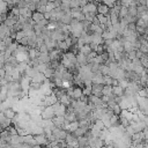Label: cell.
<instances>
[{
  "label": "cell",
  "mask_w": 148,
  "mask_h": 148,
  "mask_svg": "<svg viewBox=\"0 0 148 148\" xmlns=\"http://www.w3.org/2000/svg\"><path fill=\"white\" fill-rule=\"evenodd\" d=\"M40 117H42V119H53L56 117V112H54L52 105L44 106L40 111Z\"/></svg>",
  "instance_id": "cell-1"
},
{
  "label": "cell",
  "mask_w": 148,
  "mask_h": 148,
  "mask_svg": "<svg viewBox=\"0 0 148 148\" xmlns=\"http://www.w3.org/2000/svg\"><path fill=\"white\" fill-rule=\"evenodd\" d=\"M81 10L83 14H87V13H95L97 14V3L94 1H89L87 5H84L83 7H81Z\"/></svg>",
  "instance_id": "cell-2"
},
{
  "label": "cell",
  "mask_w": 148,
  "mask_h": 148,
  "mask_svg": "<svg viewBox=\"0 0 148 148\" xmlns=\"http://www.w3.org/2000/svg\"><path fill=\"white\" fill-rule=\"evenodd\" d=\"M52 108H53V110H54V112H56V116L65 117V114H66V108H67V106L62 105V104L58 101V102H56V103L52 105Z\"/></svg>",
  "instance_id": "cell-3"
},
{
  "label": "cell",
  "mask_w": 148,
  "mask_h": 148,
  "mask_svg": "<svg viewBox=\"0 0 148 148\" xmlns=\"http://www.w3.org/2000/svg\"><path fill=\"white\" fill-rule=\"evenodd\" d=\"M97 14H102V15H105L109 17V14H110V7H108L105 3L103 2H99L97 5Z\"/></svg>",
  "instance_id": "cell-4"
},
{
  "label": "cell",
  "mask_w": 148,
  "mask_h": 148,
  "mask_svg": "<svg viewBox=\"0 0 148 148\" xmlns=\"http://www.w3.org/2000/svg\"><path fill=\"white\" fill-rule=\"evenodd\" d=\"M76 61H77V65L79 66H86L88 65V59H87V56H84L83 53L79 52L76 54Z\"/></svg>",
  "instance_id": "cell-5"
},
{
  "label": "cell",
  "mask_w": 148,
  "mask_h": 148,
  "mask_svg": "<svg viewBox=\"0 0 148 148\" xmlns=\"http://www.w3.org/2000/svg\"><path fill=\"white\" fill-rule=\"evenodd\" d=\"M3 114L8 118V119H14L15 118V116H16V111L13 109V108H7V109H5L3 110Z\"/></svg>",
  "instance_id": "cell-6"
},
{
  "label": "cell",
  "mask_w": 148,
  "mask_h": 148,
  "mask_svg": "<svg viewBox=\"0 0 148 148\" xmlns=\"http://www.w3.org/2000/svg\"><path fill=\"white\" fill-rule=\"evenodd\" d=\"M60 21H61L65 25H69V24H71V21H72L71 12H68V13H64V15H62V17L60 18Z\"/></svg>",
  "instance_id": "cell-7"
},
{
  "label": "cell",
  "mask_w": 148,
  "mask_h": 148,
  "mask_svg": "<svg viewBox=\"0 0 148 148\" xmlns=\"http://www.w3.org/2000/svg\"><path fill=\"white\" fill-rule=\"evenodd\" d=\"M31 18H32V21H34L35 23H37V22H39V21H42V20L44 18V14H42V13L35 10V12H32Z\"/></svg>",
  "instance_id": "cell-8"
},
{
  "label": "cell",
  "mask_w": 148,
  "mask_h": 148,
  "mask_svg": "<svg viewBox=\"0 0 148 148\" xmlns=\"http://www.w3.org/2000/svg\"><path fill=\"white\" fill-rule=\"evenodd\" d=\"M89 145V140L86 136H80L77 138V147L79 148H84L86 146Z\"/></svg>",
  "instance_id": "cell-9"
},
{
  "label": "cell",
  "mask_w": 148,
  "mask_h": 148,
  "mask_svg": "<svg viewBox=\"0 0 148 148\" xmlns=\"http://www.w3.org/2000/svg\"><path fill=\"white\" fill-rule=\"evenodd\" d=\"M71 15H72V18H75L79 22H81V21L84 20V14L82 12H72L71 10Z\"/></svg>",
  "instance_id": "cell-10"
},
{
  "label": "cell",
  "mask_w": 148,
  "mask_h": 148,
  "mask_svg": "<svg viewBox=\"0 0 148 148\" xmlns=\"http://www.w3.org/2000/svg\"><path fill=\"white\" fill-rule=\"evenodd\" d=\"M37 58H38L39 62H43V64H49V62H50L49 53H42V52H39V54H38Z\"/></svg>",
  "instance_id": "cell-11"
},
{
  "label": "cell",
  "mask_w": 148,
  "mask_h": 148,
  "mask_svg": "<svg viewBox=\"0 0 148 148\" xmlns=\"http://www.w3.org/2000/svg\"><path fill=\"white\" fill-rule=\"evenodd\" d=\"M112 94L114 96H124V88H121L119 84L112 87Z\"/></svg>",
  "instance_id": "cell-12"
},
{
  "label": "cell",
  "mask_w": 148,
  "mask_h": 148,
  "mask_svg": "<svg viewBox=\"0 0 148 148\" xmlns=\"http://www.w3.org/2000/svg\"><path fill=\"white\" fill-rule=\"evenodd\" d=\"M20 15L21 16H23V17H31V15H32V12L28 8V7H25V8H20Z\"/></svg>",
  "instance_id": "cell-13"
},
{
  "label": "cell",
  "mask_w": 148,
  "mask_h": 148,
  "mask_svg": "<svg viewBox=\"0 0 148 148\" xmlns=\"http://www.w3.org/2000/svg\"><path fill=\"white\" fill-rule=\"evenodd\" d=\"M128 15V7H126V6H121L120 7V10H119V20L120 18H124V17H126Z\"/></svg>",
  "instance_id": "cell-14"
},
{
  "label": "cell",
  "mask_w": 148,
  "mask_h": 148,
  "mask_svg": "<svg viewBox=\"0 0 148 148\" xmlns=\"http://www.w3.org/2000/svg\"><path fill=\"white\" fill-rule=\"evenodd\" d=\"M145 13H148V7L146 5H139L138 6V17H140Z\"/></svg>",
  "instance_id": "cell-15"
},
{
  "label": "cell",
  "mask_w": 148,
  "mask_h": 148,
  "mask_svg": "<svg viewBox=\"0 0 148 148\" xmlns=\"http://www.w3.org/2000/svg\"><path fill=\"white\" fill-rule=\"evenodd\" d=\"M91 51H92V50L90 49L89 44H84L83 46H81V47H80V52H81V53H83L84 56H88V54H89Z\"/></svg>",
  "instance_id": "cell-16"
},
{
  "label": "cell",
  "mask_w": 148,
  "mask_h": 148,
  "mask_svg": "<svg viewBox=\"0 0 148 148\" xmlns=\"http://www.w3.org/2000/svg\"><path fill=\"white\" fill-rule=\"evenodd\" d=\"M102 94L105 96H110L112 94V86H103Z\"/></svg>",
  "instance_id": "cell-17"
},
{
  "label": "cell",
  "mask_w": 148,
  "mask_h": 148,
  "mask_svg": "<svg viewBox=\"0 0 148 148\" xmlns=\"http://www.w3.org/2000/svg\"><path fill=\"white\" fill-rule=\"evenodd\" d=\"M96 17H97V20H98V22H99V24H105L106 23V21L109 20V17L108 16H105V15H102V14H97L96 15Z\"/></svg>",
  "instance_id": "cell-18"
},
{
  "label": "cell",
  "mask_w": 148,
  "mask_h": 148,
  "mask_svg": "<svg viewBox=\"0 0 148 148\" xmlns=\"http://www.w3.org/2000/svg\"><path fill=\"white\" fill-rule=\"evenodd\" d=\"M53 73H54V69H52L51 67H47V68L43 72V74H44L45 79H51V76L53 75Z\"/></svg>",
  "instance_id": "cell-19"
},
{
  "label": "cell",
  "mask_w": 148,
  "mask_h": 148,
  "mask_svg": "<svg viewBox=\"0 0 148 148\" xmlns=\"http://www.w3.org/2000/svg\"><path fill=\"white\" fill-rule=\"evenodd\" d=\"M112 81L113 77H111L110 75H104V86H112Z\"/></svg>",
  "instance_id": "cell-20"
},
{
  "label": "cell",
  "mask_w": 148,
  "mask_h": 148,
  "mask_svg": "<svg viewBox=\"0 0 148 148\" xmlns=\"http://www.w3.org/2000/svg\"><path fill=\"white\" fill-rule=\"evenodd\" d=\"M127 58L132 61L134 58H136V50H132L130 52H127Z\"/></svg>",
  "instance_id": "cell-21"
},
{
  "label": "cell",
  "mask_w": 148,
  "mask_h": 148,
  "mask_svg": "<svg viewBox=\"0 0 148 148\" xmlns=\"http://www.w3.org/2000/svg\"><path fill=\"white\" fill-rule=\"evenodd\" d=\"M102 2H103V3H105L108 7H110V8H111L114 3H117V2H118V0H102Z\"/></svg>",
  "instance_id": "cell-22"
},
{
  "label": "cell",
  "mask_w": 148,
  "mask_h": 148,
  "mask_svg": "<svg viewBox=\"0 0 148 148\" xmlns=\"http://www.w3.org/2000/svg\"><path fill=\"white\" fill-rule=\"evenodd\" d=\"M139 50H140L142 53L147 54V52H148V43H147V44H141L140 47H139Z\"/></svg>",
  "instance_id": "cell-23"
},
{
  "label": "cell",
  "mask_w": 148,
  "mask_h": 148,
  "mask_svg": "<svg viewBox=\"0 0 148 148\" xmlns=\"http://www.w3.org/2000/svg\"><path fill=\"white\" fill-rule=\"evenodd\" d=\"M142 133H143V139H145V141H148V128H147V126L142 130Z\"/></svg>",
  "instance_id": "cell-24"
},
{
  "label": "cell",
  "mask_w": 148,
  "mask_h": 148,
  "mask_svg": "<svg viewBox=\"0 0 148 148\" xmlns=\"http://www.w3.org/2000/svg\"><path fill=\"white\" fill-rule=\"evenodd\" d=\"M127 29L135 31V29H136V24H135V23H128V25H127Z\"/></svg>",
  "instance_id": "cell-25"
},
{
  "label": "cell",
  "mask_w": 148,
  "mask_h": 148,
  "mask_svg": "<svg viewBox=\"0 0 148 148\" xmlns=\"http://www.w3.org/2000/svg\"><path fill=\"white\" fill-rule=\"evenodd\" d=\"M47 3H49V0H39L37 5H39V6H46Z\"/></svg>",
  "instance_id": "cell-26"
},
{
  "label": "cell",
  "mask_w": 148,
  "mask_h": 148,
  "mask_svg": "<svg viewBox=\"0 0 148 148\" xmlns=\"http://www.w3.org/2000/svg\"><path fill=\"white\" fill-rule=\"evenodd\" d=\"M89 2V0H79V3H80V7H83L84 5H87Z\"/></svg>",
  "instance_id": "cell-27"
},
{
  "label": "cell",
  "mask_w": 148,
  "mask_h": 148,
  "mask_svg": "<svg viewBox=\"0 0 148 148\" xmlns=\"http://www.w3.org/2000/svg\"><path fill=\"white\" fill-rule=\"evenodd\" d=\"M3 1H5V2H9L10 0H3Z\"/></svg>",
  "instance_id": "cell-28"
},
{
  "label": "cell",
  "mask_w": 148,
  "mask_h": 148,
  "mask_svg": "<svg viewBox=\"0 0 148 148\" xmlns=\"http://www.w3.org/2000/svg\"><path fill=\"white\" fill-rule=\"evenodd\" d=\"M49 1H50V2H53V1H54V0H49Z\"/></svg>",
  "instance_id": "cell-29"
}]
</instances>
